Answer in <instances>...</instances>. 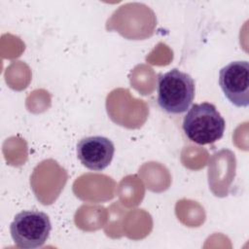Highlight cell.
Listing matches in <instances>:
<instances>
[{"label":"cell","mask_w":249,"mask_h":249,"mask_svg":"<svg viewBox=\"0 0 249 249\" xmlns=\"http://www.w3.org/2000/svg\"><path fill=\"white\" fill-rule=\"evenodd\" d=\"M115 153L113 142L104 136L94 135L81 139L77 144V157L81 163L93 171L105 169Z\"/></svg>","instance_id":"5b68a950"},{"label":"cell","mask_w":249,"mask_h":249,"mask_svg":"<svg viewBox=\"0 0 249 249\" xmlns=\"http://www.w3.org/2000/svg\"><path fill=\"white\" fill-rule=\"evenodd\" d=\"M219 86L227 99L235 107L249 105V62L231 61L219 72Z\"/></svg>","instance_id":"277c9868"},{"label":"cell","mask_w":249,"mask_h":249,"mask_svg":"<svg viewBox=\"0 0 249 249\" xmlns=\"http://www.w3.org/2000/svg\"><path fill=\"white\" fill-rule=\"evenodd\" d=\"M182 127L189 140L198 145H206L223 137L226 122L214 104L202 102L189 108Z\"/></svg>","instance_id":"6da1fadb"},{"label":"cell","mask_w":249,"mask_h":249,"mask_svg":"<svg viewBox=\"0 0 249 249\" xmlns=\"http://www.w3.org/2000/svg\"><path fill=\"white\" fill-rule=\"evenodd\" d=\"M52 224L49 216L39 210L18 213L10 226L11 236L18 248L34 249L44 245L49 238Z\"/></svg>","instance_id":"3957f363"},{"label":"cell","mask_w":249,"mask_h":249,"mask_svg":"<svg viewBox=\"0 0 249 249\" xmlns=\"http://www.w3.org/2000/svg\"><path fill=\"white\" fill-rule=\"evenodd\" d=\"M158 104L168 114L189 110L195 98V81L188 73L173 68L158 76Z\"/></svg>","instance_id":"7a4b0ae2"}]
</instances>
